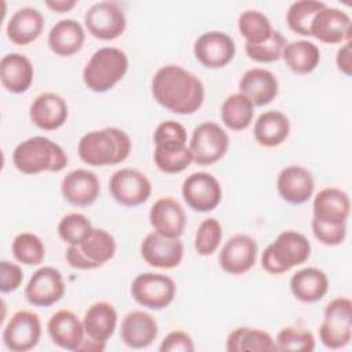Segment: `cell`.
Wrapping results in <instances>:
<instances>
[{"mask_svg": "<svg viewBox=\"0 0 352 352\" xmlns=\"http://www.w3.org/2000/svg\"><path fill=\"white\" fill-rule=\"evenodd\" d=\"M151 94L158 104L176 114H192L204 103L205 88L191 72L177 65L157 70L151 81Z\"/></svg>", "mask_w": 352, "mask_h": 352, "instance_id": "1", "label": "cell"}, {"mask_svg": "<svg viewBox=\"0 0 352 352\" xmlns=\"http://www.w3.org/2000/svg\"><path fill=\"white\" fill-rule=\"evenodd\" d=\"M129 136L118 128H104L85 133L78 142V157L92 166L116 165L125 161L131 153Z\"/></svg>", "mask_w": 352, "mask_h": 352, "instance_id": "2", "label": "cell"}, {"mask_svg": "<svg viewBox=\"0 0 352 352\" xmlns=\"http://www.w3.org/2000/svg\"><path fill=\"white\" fill-rule=\"evenodd\" d=\"M12 164L25 175L60 172L67 165V155L63 148L51 139L33 136L14 148Z\"/></svg>", "mask_w": 352, "mask_h": 352, "instance_id": "3", "label": "cell"}, {"mask_svg": "<svg viewBox=\"0 0 352 352\" xmlns=\"http://www.w3.org/2000/svg\"><path fill=\"white\" fill-rule=\"evenodd\" d=\"M126 54L116 47H103L92 54L82 70V81L92 92L110 91L128 72Z\"/></svg>", "mask_w": 352, "mask_h": 352, "instance_id": "4", "label": "cell"}, {"mask_svg": "<svg viewBox=\"0 0 352 352\" xmlns=\"http://www.w3.org/2000/svg\"><path fill=\"white\" fill-rule=\"evenodd\" d=\"M311 254V243L297 231H283L268 245L261 256V267L268 274L279 275L302 264Z\"/></svg>", "mask_w": 352, "mask_h": 352, "instance_id": "5", "label": "cell"}, {"mask_svg": "<svg viewBox=\"0 0 352 352\" xmlns=\"http://www.w3.org/2000/svg\"><path fill=\"white\" fill-rule=\"evenodd\" d=\"M116 241L103 228H94L91 235L78 245H69L66 260L72 268L94 270L102 267L116 254Z\"/></svg>", "mask_w": 352, "mask_h": 352, "instance_id": "6", "label": "cell"}, {"mask_svg": "<svg viewBox=\"0 0 352 352\" xmlns=\"http://www.w3.org/2000/svg\"><path fill=\"white\" fill-rule=\"evenodd\" d=\"M352 336V302L348 297H337L324 307L323 322L319 327L322 344L340 349L349 344Z\"/></svg>", "mask_w": 352, "mask_h": 352, "instance_id": "7", "label": "cell"}, {"mask_svg": "<svg viewBox=\"0 0 352 352\" xmlns=\"http://www.w3.org/2000/svg\"><path fill=\"white\" fill-rule=\"evenodd\" d=\"M230 146L227 132L216 122H202L194 128L190 151L198 165H212L224 157Z\"/></svg>", "mask_w": 352, "mask_h": 352, "instance_id": "8", "label": "cell"}, {"mask_svg": "<svg viewBox=\"0 0 352 352\" xmlns=\"http://www.w3.org/2000/svg\"><path fill=\"white\" fill-rule=\"evenodd\" d=\"M131 293L133 300L142 307L158 311L173 301L176 285L173 279L166 275L143 272L133 279Z\"/></svg>", "mask_w": 352, "mask_h": 352, "instance_id": "9", "label": "cell"}, {"mask_svg": "<svg viewBox=\"0 0 352 352\" xmlns=\"http://www.w3.org/2000/svg\"><path fill=\"white\" fill-rule=\"evenodd\" d=\"M88 32L99 40H114L126 28V18L122 8L114 1H99L88 8L84 15Z\"/></svg>", "mask_w": 352, "mask_h": 352, "instance_id": "10", "label": "cell"}, {"mask_svg": "<svg viewBox=\"0 0 352 352\" xmlns=\"http://www.w3.org/2000/svg\"><path fill=\"white\" fill-rule=\"evenodd\" d=\"M182 194L186 204L201 213L216 209L221 201L220 183L208 172H195L187 176L182 186Z\"/></svg>", "mask_w": 352, "mask_h": 352, "instance_id": "11", "label": "cell"}, {"mask_svg": "<svg viewBox=\"0 0 352 352\" xmlns=\"http://www.w3.org/2000/svg\"><path fill=\"white\" fill-rule=\"evenodd\" d=\"M109 190L114 201L124 206H138L144 204L151 195V183L138 169L122 168L113 173Z\"/></svg>", "mask_w": 352, "mask_h": 352, "instance_id": "12", "label": "cell"}, {"mask_svg": "<svg viewBox=\"0 0 352 352\" xmlns=\"http://www.w3.org/2000/svg\"><path fill=\"white\" fill-rule=\"evenodd\" d=\"M41 337L40 316L32 311H18L8 320L3 341L12 352H26L33 349Z\"/></svg>", "mask_w": 352, "mask_h": 352, "instance_id": "13", "label": "cell"}, {"mask_svg": "<svg viewBox=\"0 0 352 352\" xmlns=\"http://www.w3.org/2000/svg\"><path fill=\"white\" fill-rule=\"evenodd\" d=\"M194 55L205 67L220 69L232 60L235 55V43L224 32H206L195 40Z\"/></svg>", "mask_w": 352, "mask_h": 352, "instance_id": "14", "label": "cell"}, {"mask_svg": "<svg viewBox=\"0 0 352 352\" xmlns=\"http://www.w3.org/2000/svg\"><path fill=\"white\" fill-rule=\"evenodd\" d=\"M65 294L62 274L52 267L38 268L25 287V297L34 307H51Z\"/></svg>", "mask_w": 352, "mask_h": 352, "instance_id": "15", "label": "cell"}, {"mask_svg": "<svg viewBox=\"0 0 352 352\" xmlns=\"http://www.w3.org/2000/svg\"><path fill=\"white\" fill-rule=\"evenodd\" d=\"M183 243L179 238H168L155 231L147 234L140 245L143 260L157 268H175L183 258Z\"/></svg>", "mask_w": 352, "mask_h": 352, "instance_id": "16", "label": "cell"}, {"mask_svg": "<svg viewBox=\"0 0 352 352\" xmlns=\"http://www.w3.org/2000/svg\"><path fill=\"white\" fill-rule=\"evenodd\" d=\"M351 32L349 15L334 7L322 8L311 23V36L326 44L349 41Z\"/></svg>", "mask_w": 352, "mask_h": 352, "instance_id": "17", "label": "cell"}, {"mask_svg": "<svg viewBox=\"0 0 352 352\" xmlns=\"http://www.w3.org/2000/svg\"><path fill=\"white\" fill-rule=\"evenodd\" d=\"M257 243L253 238L236 234L231 236L223 246L219 257L220 267L231 274L241 275L248 272L256 263Z\"/></svg>", "mask_w": 352, "mask_h": 352, "instance_id": "18", "label": "cell"}, {"mask_svg": "<svg viewBox=\"0 0 352 352\" xmlns=\"http://www.w3.org/2000/svg\"><path fill=\"white\" fill-rule=\"evenodd\" d=\"M276 188L279 195L292 205H301L307 202L315 188L312 173L300 165H290L283 168L276 179Z\"/></svg>", "mask_w": 352, "mask_h": 352, "instance_id": "19", "label": "cell"}, {"mask_svg": "<svg viewBox=\"0 0 352 352\" xmlns=\"http://www.w3.org/2000/svg\"><path fill=\"white\" fill-rule=\"evenodd\" d=\"M60 192L65 201L74 206H89L99 197L100 183L94 172L74 169L63 177Z\"/></svg>", "mask_w": 352, "mask_h": 352, "instance_id": "20", "label": "cell"}, {"mask_svg": "<svg viewBox=\"0 0 352 352\" xmlns=\"http://www.w3.org/2000/svg\"><path fill=\"white\" fill-rule=\"evenodd\" d=\"M148 220L155 232L168 238H179L186 227L184 209L172 197L157 199L150 209Z\"/></svg>", "mask_w": 352, "mask_h": 352, "instance_id": "21", "label": "cell"}, {"mask_svg": "<svg viewBox=\"0 0 352 352\" xmlns=\"http://www.w3.org/2000/svg\"><path fill=\"white\" fill-rule=\"evenodd\" d=\"M32 122L44 131H55L60 128L69 114L66 100L54 92L40 94L30 104Z\"/></svg>", "mask_w": 352, "mask_h": 352, "instance_id": "22", "label": "cell"}, {"mask_svg": "<svg viewBox=\"0 0 352 352\" xmlns=\"http://www.w3.org/2000/svg\"><path fill=\"white\" fill-rule=\"evenodd\" d=\"M314 219L326 224H344L351 212L349 197L345 191L327 187L320 190L312 204Z\"/></svg>", "mask_w": 352, "mask_h": 352, "instance_id": "23", "label": "cell"}, {"mask_svg": "<svg viewBox=\"0 0 352 352\" xmlns=\"http://www.w3.org/2000/svg\"><path fill=\"white\" fill-rule=\"evenodd\" d=\"M48 334L54 344L67 351H78L84 342V324L69 309L56 311L48 320Z\"/></svg>", "mask_w": 352, "mask_h": 352, "instance_id": "24", "label": "cell"}, {"mask_svg": "<svg viewBox=\"0 0 352 352\" xmlns=\"http://www.w3.org/2000/svg\"><path fill=\"white\" fill-rule=\"evenodd\" d=\"M238 88L241 94L250 99L253 106H265L278 95V80L272 72L253 67L243 73Z\"/></svg>", "mask_w": 352, "mask_h": 352, "instance_id": "25", "label": "cell"}, {"mask_svg": "<svg viewBox=\"0 0 352 352\" xmlns=\"http://www.w3.org/2000/svg\"><path fill=\"white\" fill-rule=\"evenodd\" d=\"M158 336L157 320L144 311L126 314L121 323V340L133 349L148 346Z\"/></svg>", "mask_w": 352, "mask_h": 352, "instance_id": "26", "label": "cell"}, {"mask_svg": "<svg viewBox=\"0 0 352 352\" xmlns=\"http://www.w3.org/2000/svg\"><path fill=\"white\" fill-rule=\"evenodd\" d=\"M33 65L25 55L11 52L0 60V80L3 87L11 94L26 92L33 82Z\"/></svg>", "mask_w": 352, "mask_h": 352, "instance_id": "27", "label": "cell"}, {"mask_svg": "<svg viewBox=\"0 0 352 352\" xmlns=\"http://www.w3.org/2000/svg\"><path fill=\"white\" fill-rule=\"evenodd\" d=\"M44 29L43 14L33 7L16 10L7 23V37L16 45H26L34 41Z\"/></svg>", "mask_w": 352, "mask_h": 352, "instance_id": "28", "label": "cell"}, {"mask_svg": "<svg viewBox=\"0 0 352 352\" xmlns=\"http://www.w3.org/2000/svg\"><path fill=\"white\" fill-rule=\"evenodd\" d=\"M85 33L76 19L58 21L48 33V47L58 56H72L84 44Z\"/></svg>", "mask_w": 352, "mask_h": 352, "instance_id": "29", "label": "cell"}, {"mask_svg": "<svg viewBox=\"0 0 352 352\" xmlns=\"http://www.w3.org/2000/svg\"><path fill=\"white\" fill-rule=\"evenodd\" d=\"M293 296L302 302H315L324 297L329 290L327 275L315 267L297 271L290 279Z\"/></svg>", "mask_w": 352, "mask_h": 352, "instance_id": "30", "label": "cell"}, {"mask_svg": "<svg viewBox=\"0 0 352 352\" xmlns=\"http://www.w3.org/2000/svg\"><path fill=\"white\" fill-rule=\"evenodd\" d=\"M82 324L87 337L99 342H106L116 330L117 311L106 301L95 302L87 309Z\"/></svg>", "mask_w": 352, "mask_h": 352, "instance_id": "31", "label": "cell"}, {"mask_svg": "<svg viewBox=\"0 0 352 352\" xmlns=\"http://www.w3.org/2000/svg\"><path fill=\"white\" fill-rule=\"evenodd\" d=\"M290 132L289 118L278 110H270L258 116L253 126V135L258 144L276 147L282 144Z\"/></svg>", "mask_w": 352, "mask_h": 352, "instance_id": "32", "label": "cell"}, {"mask_svg": "<svg viewBox=\"0 0 352 352\" xmlns=\"http://www.w3.org/2000/svg\"><path fill=\"white\" fill-rule=\"evenodd\" d=\"M192 154L186 142L162 140L155 143L154 162L165 173H180L192 162Z\"/></svg>", "mask_w": 352, "mask_h": 352, "instance_id": "33", "label": "cell"}, {"mask_svg": "<svg viewBox=\"0 0 352 352\" xmlns=\"http://www.w3.org/2000/svg\"><path fill=\"white\" fill-rule=\"evenodd\" d=\"M282 59L297 74H308L316 69L320 60L319 48L308 40H297L285 45Z\"/></svg>", "mask_w": 352, "mask_h": 352, "instance_id": "34", "label": "cell"}, {"mask_svg": "<svg viewBox=\"0 0 352 352\" xmlns=\"http://www.w3.org/2000/svg\"><path fill=\"white\" fill-rule=\"evenodd\" d=\"M226 349L228 352L276 351L275 341L267 331L252 327H236L232 330L227 337Z\"/></svg>", "mask_w": 352, "mask_h": 352, "instance_id": "35", "label": "cell"}, {"mask_svg": "<svg viewBox=\"0 0 352 352\" xmlns=\"http://www.w3.org/2000/svg\"><path fill=\"white\" fill-rule=\"evenodd\" d=\"M254 116V106L241 92L230 95L221 104V121L231 131L246 129Z\"/></svg>", "mask_w": 352, "mask_h": 352, "instance_id": "36", "label": "cell"}, {"mask_svg": "<svg viewBox=\"0 0 352 352\" xmlns=\"http://www.w3.org/2000/svg\"><path fill=\"white\" fill-rule=\"evenodd\" d=\"M324 7V3L316 0H298L292 3L286 12L287 26L294 33L309 37L312 19Z\"/></svg>", "mask_w": 352, "mask_h": 352, "instance_id": "37", "label": "cell"}, {"mask_svg": "<svg viewBox=\"0 0 352 352\" xmlns=\"http://www.w3.org/2000/svg\"><path fill=\"white\" fill-rule=\"evenodd\" d=\"M238 29L249 44H260L274 32L270 19L257 10L243 11L238 18Z\"/></svg>", "mask_w": 352, "mask_h": 352, "instance_id": "38", "label": "cell"}, {"mask_svg": "<svg viewBox=\"0 0 352 352\" xmlns=\"http://www.w3.org/2000/svg\"><path fill=\"white\" fill-rule=\"evenodd\" d=\"M11 250L15 260L26 265L41 264L45 256L44 243L32 232L18 234L12 241Z\"/></svg>", "mask_w": 352, "mask_h": 352, "instance_id": "39", "label": "cell"}, {"mask_svg": "<svg viewBox=\"0 0 352 352\" xmlns=\"http://www.w3.org/2000/svg\"><path fill=\"white\" fill-rule=\"evenodd\" d=\"M94 227L89 219L82 213H69L63 216L58 224L59 236L69 245H78L85 241Z\"/></svg>", "mask_w": 352, "mask_h": 352, "instance_id": "40", "label": "cell"}, {"mask_svg": "<svg viewBox=\"0 0 352 352\" xmlns=\"http://www.w3.org/2000/svg\"><path fill=\"white\" fill-rule=\"evenodd\" d=\"M286 38L279 30H274L268 40L260 44H245L246 55L253 59L254 62L260 63H270L279 60L282 58L283 48L286 45Z\"/></svg>", "mask_w": 352, "mask_h": 352, "instance_id": "41", "label": "cell"}, {"mask_svg": "<svg viewBox=\"0 0 352 352\" xmlns=\"http://www.w3.org/2000/svg\"><path fill=\"white\" fill-rule=\"evenodd\" d=\"M221 226L214 217L202 220L197 232L194 246L199 256H210L214 253L221 242Z\"/></svg>", "mask_w": 352, "mask_h": 352, "instance_id": "42", "label": "cell"}, {"mask_svg": "<svg viewBox=\"0 0 352 352\" xmlns=\"http://www.w3.org/2000/svg\"><path fill=\"white\" fill-rule=\"evenodd\" d=\"M276 351H302L311 352L315 349V338L312 333L297 329V327H283L275 341Z\"/></svg>", "mask_w": 352, "mask_h": 352, "instance_id": "43", "label": "cell"}, {"mask_svg": "<svg viewBox=\"0 0 352 352\" xmlns=\"http://www.w3.org/2000/svg\"><path fill=\"white\" fill-rule=\"evenodd\" d=\"M315 238L327 246H337L344 242L346 236V226L344 224H326L312 219L311 223Z\"/></svg>", "mask_w": 352, "mask_h": 352, "instance_id": "44", "label": "cell"}, {"mask_svg": "<svg viewBox=\"0 0 352 352\" xmlns=\"http://www.w3.org/2000/svg\"><path fill=\"white\" fill-rule=\"evenodd\" d=\"M23 280V272L18 264L10 261H0V290L1 293H11L16 290Z\"/></svg>", "mask_w": 352, "mask_h": 352, "instance_id": "45", "label": "cell"}, {"mask_svg": "<svg viewBox=\"0 0 352 352\" xmlns=\"http://www.w3.org/2000/svg\"><path fill=\"white\" fill-rule=\"evenodd\" d=\"M194 342L191 337L184 331H172L161 342V352H192Z\"/></svg>", "mask_w": 352, "mask_h": 352, "instance_id": "46", "label": "cell"}, {"mask_svg": "<svg viewBox=\"0 0 352 352\" xmlns=\"http://www.w3.org/2000/svg\"><path fill=\"white\" fill-rule=\"evenodd\" d=\"M162 140H180L187 142L186 128L177 121H164L161 122L154 132V143Z\"/></svg>", "mask_w": 352, "mask_h": 352, "instance_id": "47", "label": "cell"}, {"mask_svg": "<svg viewBox=\"0 0 352 352\" xmlns=\"http://www.w3.org/2000/svg\"><path fill=\"white\" fill-rule=\"evenodd\" d=\"M336 63L340 72L345 76H351L352 72V52H351V40L345 41V44L337 51Z\"/></svg>", "mask_w": 352, "mask_h": 352, "instance_id": "48", "label": "cell"}, {"mask_svg": "<svg viewBox=\"0 0 352 352\" xmlns=\"http://www.w3.org/2000/svg\"><path fill=\"white\" fill-rule=\"evenodd\" d=\"M45 6L54 12L63 14L70 11L73 7H76L77 1L76 0H48L45 1Z\"/></svg>", "mask_w": 352, "mask_h": 352, "instance_id": "49", "label": "cell"}, {"mask_svg": "<svg viewBox=\"0 0 352 352\" xmlns=\"http://www.w3.org/2000/svg\"><path fill=\"white\" fill-rule=\"evenodd\" d=\"M104 344L106 342H99V341H95V340H91L89 337L84 340V342L81 344L80 349L78 351H103L104 349Z\"/></svg>", "mask_w": 352, "mask_h": 352, "instance_id": "50", "label": "cell"}]
</instances>
